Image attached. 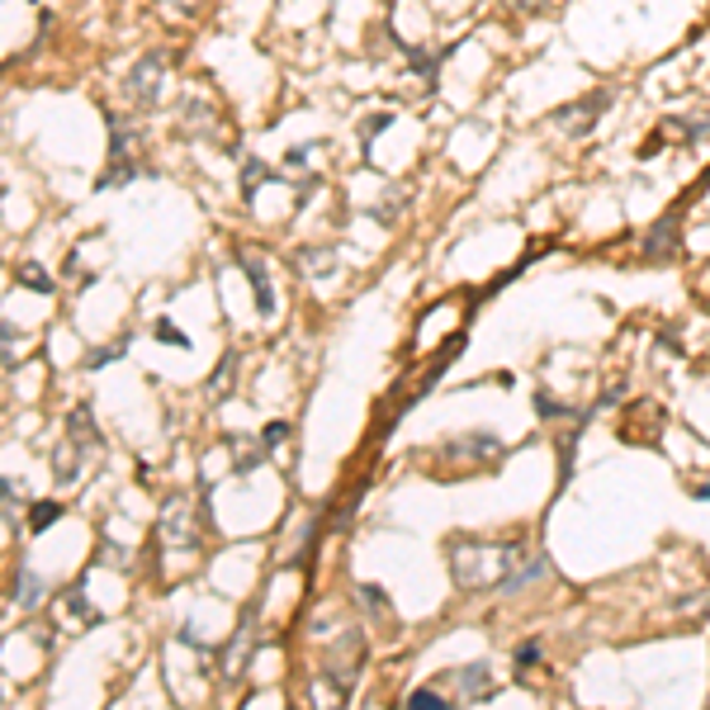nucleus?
I'll return each instance as SVG.
<instances>
[{
    "label": "nucleus",
    "mask_w": 710,
    "mask_h": 710,
    "mask_svg": "<svg viewBox=\"0 0 710 710\" xmlns=\"http://www.w3.org/2000/svg\"><path fill=\"white\" fill-rule=\"evenodd\" d=\"M161 81H166V62L152 53V58H143L138 66L128 72V100L133 105H143V109H152L161 100Z\"/></svg>",
    "instance_id": "3"
},
{
    "label": "nucleus",
    "mask_w": 710,
    "mask_h": 710,
    "mask_svg": "<svg viewBox=\"0 0 710 710\" xmlns=\"http://www.w3.org/2000/svg\"><path fill=\"white\" fill-rule=\"evenodd\" d=\"M58 516H62V507H58V502H39V507H33V516H29V526H33V531H48Z\"/></svg>",
    "instance_id": "14"
},
{
    "label": "nucleus",
    "mask_w": 710,
    "mask_h": 710,
    "mask_svg": "<svg viewBox=\"0 0 710 710\" xmlns=\"http://www.w3.org/2000/svg\"><path fill=\"white\" fill-rule=\"evenodd\" d=\"M403 710H455V706H450V697H441L436 687H421V691H413Z\"/></svg>",
    "instance_id": "12"
},
{
    "label": "nucleus",
    "mask_w": 710,
    "mask_h": 710,
    "mask_svg": "<svg viewBox=\"0 0 710 710\" xmlns=\"http://www.w3.org/2000/svg\"><path fill=\"white\" fill-rule=\"evenodd\" d=\"M237 265L247 270V280H251V290H257V313L270 317L275 313V290H270V275H265V261L257 257V251H237Z\"/></svg>",
    "instance_id": "7"
},
{
    "label": "nucleus",
    "mask_w": 710,
    "mask_h": 710,
    "mask_svg": "<svg viewBox=\"0 0 710 710\" xmlns=\"http://www.w3.org/2000/svg\"><path fill=\"white\" fill-rule=\"evenodd\" d=\"M303 265H313L317 275H327V270L336 265V251H332V247H323V251H303Z\"/></svg>",
    "instance_id": "17"
},
{
    "label": "nucleus",
    "mask_w": 710,
    "mask_h": 710,
    "mask_svg": "<svg viewBox=\"0 0 710 710\" xmlns=\"http://www.w3.org/2000/svg\"><path fill=\"white\" fill-rule=\"evenodd\" d=\"M388 124H394V114H369L365 124H361V152H365V157H369V147H375V138Z\"/></svg>",
    "instance_id": "13"
},
{
    "label": "nucleus",
    "mask_w": 710,
    "mask_h": 710,
    "mask_svg": "<svg viewBox=\"0 0 710 710\" xmlns=\"http://www.w3.org/2000/svg\"><path fill=\"white\" fill-rule=\"evenodd\" d=\"M290 431H294L290 421H270V427L261 431V446H265V450H280V441H290Z\"/></svg>",
    "instance_id": "15"
},
{
    "label": "nucleus",
    "mask_w": 710,
    "mask_h": 710,
    "mask_svg": "<svg viewBox=\"0 0 710 710\" xmlns=\"http://www.w3.org/2000/svg\"><path fill=\"white\" fill-rule=\"evenodd\" d=\"M133 176H138V166H133V157H128V128L109 114V171L100 176L95 185H100V190H114V185H124Z\"/></svg>",
    "instance_id": "4"
},
{
    "label": "nucleus",
    "mask_w": 710,
    "mask_h": 710,
    "mask_svg": "<svg viewBox=\"0 0 710 710\" xmlns=\"http://www.w3.org/2000/svg\"><path fill=\"white\" fill-rule=\"evenodd\" d=\"M361 668H365V639H361V630H346V635L327 649V682L342 687V691H351V682L361 678Z\"/></svg>",
    "instance_id": "2"
},
{
    "label": "nucleus",
    "mask_w": 710,
    "mask_h": 710,
    "mask_svg": "<svg viewBox=\"0 0 710 710\" xmlns=\"http://www.w3.org/2000/svg\"><path fill=\"white\" fill-rule=\"evenodd\" d=\"M152 332H157V342H171V346H180V351H190V336H185L180 327H171V323H166V317H161V323L152 327Z\"/></svg>",
    "instance_id": "18"
},
{
    "label": "nucleus",
    "mask_w": 710,
    "mask_h": 710,
    "mask_svg": "<svg viewBox=\"0 0 710 710\" xmlns=\"http://www.w3.org/2000/svg\"><path fill=\"white\" fill-rule=\"evenodd\" d=\"M20 280L29 284V290H39V294H53V280H48L39 265H20Z\"/></svg>",
    "instance_id": "16"
},
{
    "label": "nucleus",
    "mask_w": 710,
    "mask_h": 710,
    "mask_svg": "<svg viewBox=\"0 0 710 710\" xmlns=\"http://www.w3.org/2000/svg\"><path fill=\"white\" fill-rule=\"evenodd\" d=\"M450 573L464 592H521L545 573V560L526 554L521 540H450Z\"/></svg>",
    "instance_id": "1"
},
{
    "label": "nucleus",
    "mask_w": 710,
    "mask_h": 710,
    "mask_svg": "<svg viewBox=\"0 0 710 710\" xmlns=\"http://www.w3.org/2000/svg\"><path fill=\"white\" fill-rule=\"evenodd\" d=\"M526 6H545V0H526Z\"/></svg>",
    "instance_id": "22"
},
{
    "label": "nucleus",
    "mask_w": 710,
    "mask_h": 710,
    "mask_svg": "<svg viewBox=\"0 0 710 710\" xmlns=\"http://www.w3.org/2000/svg\"><path fill=\"white\" fill-rule=\"evenodd\" d=\"M606 105H612V91H597L592 100H573V105L554 109V114H550V124H554V128H564V133H587V128L602 118V109H606Z\"/></svg>",
    "instance_id": "5"
},
{
    "label": "nucleus",
    "mask_w": 710,
    "mask_h": 710,
    "mask_svg": "<svg viewBox=\"0 0 710 710\" xmlns=\"http://www.w3.org/2000/svg\"><path fill=\"white\" fill-rule=\"evenodd\" d=\"M535 664H540V645H535V639H526V645L516 649V668H535Z\"/></svg>",
    "instance_id": "19"
},
{
    "label": "nucleus",
    "mask_w": 710,
    "mask_h": 710,
    "mask_svg": "<svg viewBox=\"0 0 710 710\" xmlns=\"http://www.w3.org/2000/svg\"><path fill=\"white\" fill-rule=\"evenodd\" d=\"M43 578H39V573H33V568H20V573H14V587H10V602H20L24 606V612H33V606H39L43 602Z\"/></svg>",
    "instance_id": "9"
},
{
    "label": "nucleus",
    "mask_w": 710,
    "mask_h": 710,
    "mask_svg": "<svg viewBox=\"0 0 710 710\" xmlns=\"http://www.w3.org/2000/svg\"><path fill=\"white\" fill-rule=\"evenodd\" d=\"M114 355H118V346H105V351H95V355H91V361H86V369H100V365H109V361H114Z\"/></svg>",
    "instance_id": "20"
},
{
    "label": "nucleus",
    "mask_w": 710,
    "mask_h": 710,
    "mask_svg": "<svg viewBox=\"0 0 710 710\" xmlns=\"http://www.w3.org/2000/svg\"><path fill=\"white\" fill-rule=\"evenodd\" d=\"M450 682L469 687V701H488V691H493V682H488V668H483V664H473V668H455V672H450Z\"/></svg>",
    "instance_id": "10"
},
{
    "label": "nucleus",
    "mask_w": 710,
    "mask_h": 710,
    "mask_svg": "<svg viewBox=\"0 0 710 710\" xmlns=\"http://www.w3.org/2000/svg\"><path fill=\"white\" fill-rule=\"evenodd\" d=\"M265 180H280V176H275V171H265V161H257V157H251V161L242 166V195L251 199V195H257Z\"/></svg>",
    "instance_id": "11"
},
{
    "label": "nucleus",
    "mask_w": 710,
    "mask_h": 710,
    "mask_svg": "<svg viewBox=\"0 0 710 710\" xmlns=\"http://www.w3.org/2000/svg\"><path fill=\"white\" fill-rule=\"evenodd\" d=\"M66 446H76L81 455H91V450H100V436H95V421H91V408H76L72 417H66Z\"/></svg>",
    "instance_id": "8"
},
{
    "label": "nucleus",
    "mask_w": 710,
    "mask_h": 710,
    "mask_svg": "<svg viewBox=\"0 0 710 710\" xmlns=\"http://www.w3.org/2000/svg\"><path fill=\"white\" fill-rule=\"evenodd\" d=\"M678 223H682V205L654 223V232L645 237V257L649 261H672V257H678Z\"/></svg>",
    "instance_id": "6"
},
{
    "label": "nucleus",
    "mask_w": 710,
    "mask_h": 710,
    "mask_svg": "<svg viewBox=\"0 0 710 710\" xmlns=\"http://www.w3.org/2000/svg\"><path fill=\"white\" fill-rule=\"evenodd\" d=\"M697 498H710V483H706V488H697Z\"/></svg>",
    "instance_id": "21"
}]
</instances>
